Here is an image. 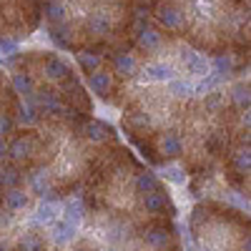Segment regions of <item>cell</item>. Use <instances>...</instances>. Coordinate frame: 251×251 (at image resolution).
Instances as JSON below:
<instances>
[{
	"label": "cell",
	"mask_w": 251,
	"mask_h": 251,
	"mask_svg": "<svg viewBox=\"0 0 251 251\" xmlns=\"http://www.w3.org/2000/svg\"><path fill=\"white\" fill-rule=\"evenodd\" d=\"M30 188L38 196H48L50 194V178L46 171H33L30 174Z\"/></svg>",
	"instance_id": "44dd1931"
},
{
	"label": "cell",
	"mask_w": 251,
	"mask_h": 251,
	"mask_svg": "<svg viewBox=\"0 0 251 251\" xmlns=\"http://www.w3.org/2000/svg\"><path fill=\"white\" fill-rule=\"evenodd\" d=\"M143 83H166L176 78V68L171 63H149V66L141 68V75H138Z\"/></svg>",
	"instance_id": "6da1fadb"
},
{
	"label": "cell",
	"mask_w": 251,
	"mask_h": 251,
	"mask_svg": "<svg viewBox=\"0 0 251 251\" xmlns=\"http://www.w3.org/2000/svg\"><path fill=\"white\" fill-rule=\"evenodd\" d=\"M161 43H163V35L153 28H143L138 33V46L143 50H156V48H161Z\"/></svg>",
	"instance_id": "e0dca14e"
},
{
	"label": "cell",
	"mask_w": 251,
	"mask_h": 251,
	"mask_svg": "<svg viewBox=\"0 0 251 251\" xmlns=\"http://www.w3.org/2000/svg\"><path fill=\"white\" fill-rule=\"evenodd\" d=\"M13 88L20 93V96H33V91H35V83H33V78L28 75V73H13Z\"/></svg>",
	"instance_id": "7402d4cb"
},
{
	"label": "cell",
	"mask_w": 251,
	"mask_h": 251,
	"mask_svg": "<svg viewBox=\"0 0 251 251\" xmlns=\"http://www.w3.org/2000/svg\"><path fill=\"white\" fill-rule=\"evenodd\" d=\"M231 96H234V103L239 108H249V86H246V83H236Z\"/></svg>",
	"instance_id": "f546056e"
},
{
	"label": "cell",
	"mask_w": 251,
	"mask_h": 251,
	"mask_svg": "<svg viewBox=\"0 0 251 251\" xmlns=\"http://www.w3.org/2000/svg\"><path fill=\"white\" fill-rule=\"evenodd\" d=\"M8 156V143H5V138L3 136H0V161H3Z\"/></svg>",
	"instance_id": "8d00e7d4"
},
{
	"label": "cell",
	"mask_w": 251,
	"mask_h": 251,
	"mask_svg": "<svg viewBox=\"0 0 251 251\" xmlns=\"http://www.w3.org/2000/svg\"><path fill=\"white\" fill-rule=\"evenodd\" d=\"M20 251H46V241L38 234H23V239H20Z\"/></svg>",
	"instance_id": "83f0119b"
},
{
	"label": "cell",
	"mask_w": 251,
	"mask_h": 251,
	"mask_svg": "<svg viewBox=\"0 0 251 251\" xmlns=\"http://www.w3.org/2000/svg\"><path fill=\"white\" fill-rule=\"evenodd\" d=\"M126 123L131 126V128H151V116L149 113H131L128 118H126Z\"/></svg>",
	"instance_id": "4dcf8cb0"
},
{
	"label": "cell",
	"mask_w": 251,
	"mask_h": 251,
	"mask_svg": "<svg viewBox=\"0 0 251 251\" xmlns=\"http://www.w3.org/2000/svg\"><path fill=\"white\" fill-rule=\"evenodd\" d=\"M221 103H224L221 93H216V91L206 93V108H208V111H216V108H221Z\"/></svg>",
	"instance_id": "d6a6232c"
},
{
	"label": "cell",
	"mask_w": 251,
	"mask_h": 251,
	"mask_svg": "<svg viewBox=\"0 0 251 251\" xmlns=\"http://www.w3.org/2000/svg\"><path fill=\"white\" fill-rule=\"evenodd\" d=\"M181 60L186 63V71L191 75H201L203 78L208 71H211V60H206V55H201V53H194L191 48L181 50Z\"/></svg>",
	"instance_id": "277c9868"
},
{
	"label": "cell",
	"mask_w": 251,
	"mask_h": 251,
	"mask_svg": "<svg viewBox=\"0 0 251 251\" xmlns=\"http://www.w3.org/2000/svg\"><path fill=\"white\" fill-rule=\"evenodd\" d=\"M108 251H116V249H108Z\"/></svg>",
	"instance_id": "f35d334b"
},
{
	"label": "cell",
	"mask_w": 251,
	"mask_h": 251,
	"mask_svg": "<svg viewBox=\"0 0 251 251\" xmlns=\"http://www.w3.org/2000/svg\"><path fill=\"white\" fill-rule=\"evenodd\" d=\"M83 136L93 143H106L113 136V131H111V126L103 123V121H86L83 123Z\"/></svg>",
	"instance_id": "ba28073f"
},
{
	"label": "cell",
	"mask_w": 251,
	"mask_h": 251,
	"mask_svg": "<svg viewBox=\"0 0 251 251\" xmlns=\"http://www.w3.org/2000/svg\"><path fill=\"white\" fill-rule=\"evenodd\" d=\"M75 58H78V66L86 71V73H93V71L100 68V55H96V53H91V50H83V53H78Z\"/></svg>",
	"instance_id": "484cf974"
},
{
	"label": "cell",
	"mask_w": 251,
	"mask_h": 251,
	"mask_svg": "<svg viewBox=\"0 0 251 251\" xmlns=\"http://www.w3.org/2000/svg\"><path fill=\"white\" fill-rule=\"evenodd\" d=\"M113 63H116V71H118L121 75H133V73L138 71L136 58H133L131 53H118V55H113Z\"/></svg>",
	"instance_id": "d6986e66"
},
{
	"label": "cell",
	"mask_w": 251,
	"mask_h": 251,
	"mask_svg": "<svg viewBox=\"0 0 251 251\" xmlns=\"http://www.w3.org/2000/svg\"><path fill=\"white\" fill-rule=\"evenodd\" d=\"M58 216H60V206L53 199H40V203L35 206V214H33V224L50 226L53 221H58Z\"/></svg>",
	"instance_id": "3957f363"
},
{
	"label": "cell",
	"mask_w": 251,
	"mask_h": 251,
	"mask_svg": "<svg viewBox=\"0 0 251 251\" xmlns=\"http://www.w3.org/2000/svg\"><path fill=\"white\" fill-rule=\"evenodd\" d=\"M13 131V118L8 113H0V136H5Z\"/></svg>",
	"instance_id": "d590c367"
},
{
	"label": "cell",
	"mask_w": 251,
	"mask_h": 251,
	"mask_svg": "<svg viewBox=\"0 0 251 251\" xmlns=\"http://www.w3.org/2000/svg\"><path fill=\"white\" fill-rule=\"evenodd\" d=\"M153 188H158V178L151 171H141L136 176V191L138 194H149V191H153Z\"/></svg>",
	"instance_id": "cb8c5ba5"
},
{
	"label": "cell",
	"mask_w": 251,
	"mask_h": 251,
	"mask_svg": "<svg viewBox=\"0 0 251 251\" xmlns=\"http://www.w3.org/2000/svg\"><path fill=\"white\" fill-rule=\"evenodd\" d=\"M236 166L244 171V174H249V169H251V158H249V149L246 151H241V153H236Z\"/></svg>",
	"instance_id": "e575fe53"
},
{
	"label": "cell",
	"mask_w": 251,
	"mask_h": 251,
	"mask_svg": "<svg viewBox=\"0 0 251 251\" xmlns=\"http://www.w3.org/2000/svg\"><path fill=\"white\" fill-rule=\"evenodd\" d=\"M88 33L93 38H106L111 33V15L108 13H100V10L93 13L88 18Z\"/></svg>",
	"instance_id": "4fadbf2b"
},
{
	"label": "cell",
	"mask_w": 251,
	"mask_h": 251,
	"mask_svg": "<svg viewBox=\"0 0 251 251\" xmlns=\"http://www.w3.org/2000/svg\"><path fill=\"white\" fill-rule=\"evenodd\" d=\"M71 75H73V73H71V68H68L66 60H60V58H48V60L43 63V78H46V80L58 83V80H68Z\"/></svg>",
	"instance_id": "8992f818"
},
{
	"label": "cell",
	"mask_w": 251,
	"mask_h": 251,
	"mask_svg": "<svg viewBox=\"0 0 251 251\" xmlns=\"http://www.w3.org/2000/svg\"><path fill=\"white\" fill-rule=\"evenodd\" d=\"M0 251H8V249H5V244H3V241H0Z\"/></svg>",
	"instance_id": "74e56055"
},
{
	"label": "cell",
	"mask_w": 251,
	"mask_h": 251,
	"mask_svg": "<svg viewBox=\"0 0 251 251\" xmlns=\"http://www.w3.org/2000/svg\"><path fill=\"white\" fill-rule=\"evenodd\" d=\"M183 153V143L176 133H161L158 136V156L163 158H178Z\"/></svg>",
	"instance_id": "52a82bcc"
},
{
	"label": "cell",
	"mask_w": 251,
	"mask_h": 251,
	"mask_svg": "<svg viewBox=\"0 0 251 251\" xmlns=\"http://www.w3.org/2000/svg\"><path fill=\"white\" fill-rule=\"evenodd\" d=\"M141 196H143L141 203L149 214H161V211H166V206H169V194L161 191V188H153V191L141 194Z\"/></svg>",
	"instance_id": "9c48e42d"
},
{
	"label": "cell",
	"mask_w": 251,
	"mask_h": 251,
	"mask_svg": "<svg viewBox=\"0 0 251 251\" xmlns=\"http://www.w3.org/2000/svg\"><path fill=\"white\" fill-rule=\"evenodd\" d=\"M156 20H158L166 30H181L183 23H186V15H183V10H178L176 5L163 3V5H158V10H156Z\"/></svg>",
	"instance_id": "7a4b0ae2"
},
{
	"label": "cell",
	"mask_w": 251,
	"mask_h": 251,
	"mask_svg": "<svg viewBox=\"0 0 251 251\" xmlns=\"http://www.w3.org/2000/svg\"><path fill=\"white\" fill-rule=\"evenodd\" d=\"M60 214H63V219L66 221H71V224H80V219L86 216V206H83V201L78 199V196H73V199H66L60 203Z\"/></svg>",
	"instance_id": "8fae6325"
},
{
	"label": "cell",
	"mask_w": 251,
	"mask_h": 251,
	"mask_svg": "<svg viewBox=\"0 0 251 251\" xmlns=\"http://www.w3.org/2000/svg\"><path fill=\"white\" fill-rule=\"evenodd\" d=\"M106 239L111 244H118V241H126L128 239V228H126L123 221H111L108 228H106Z\"/></svg>",
	"instance_id": "d4e9b609"
},
{
	"label": "cell",
	"mask_w": 251,
	"mask_h": 251,
	"mask_svg": "<svg viewBox=\"0 0 251 251\" xmlns=\"http://www.w3.org/2000/svg\"><path fill=\"white\" fill-rule=\"evenodd\" d=\"M169 93H171L174 98H191V96H194V83L186 80V78H171Z\"/></svg>",
	"instance_id": "ffe728a7"
},
{
	"label": "cell",
	"mask_w": 251,
	"mask_h": 251,
	"mask_svg": "<svg viewBox=\"0 0 251 251\" xmlns=\"http://www.w3.org/2000/svg\"><path fill=\"white\" fill-rule=\"evenodd\" d=\"M143 241L151 249H166L171 244V234L166 231V228H149V231L143 234Z\"/></svg>",
	"instance_id": "2e32d148"
},
{
	"label": "cell",
	"mask_w": 251,
	"mask_h": 251,
	"mask_svg": "<svg viewBox=\"0 0 251 251\" xmlns=\"http://www.w3.org/2000/svg\"><path fill=\"white\" fill-rule=\"evenodd\" d=\"M75 231H78V226L71 224V221H66V219H58V221L50 224V239H53V244H58V246L71 244V241L75 239Z\"/></svg>",
	"instance_id": "5b68a950"
},
{
	"label": "cell",
	"mask_w": 251,
	"mask_h": 251,
	"mask_svg": "<svg viewBox=\"0 0 251 251\" xmlns=\"http://www.w3.org/2000/svg\"><path fill=\"white\" fill-rule=\"evenodd\" d=\"M211 66H214V71L221 73V75H231V71H234V58H231V55H216Z\"/></svg>",
	"instance_id": "f1b7e54d"
},
{
	"label": "cell",
	"mask_w": 251,
	"mask_h": 251,
	"mask_svg": "<svg viewBox=\"0 0 251 251\" xmlns=\"http://www.w3.org/2000/svg\"><path fill=\"white\" fill-rule=\"evenodd\" d=\"M43 13H46V18L50 20V23H63L66 15H68V5H66V0H46Z\"/></svg>",
	"instance_id": "9a60e30c"
},
{
	"label": "cell",
	"mask_w": 251,
	"mask_h": 251,
	"mask_svg": "<svg viewBox=\"0 0 251 251\" xmlns=\"http://www.w3.org/2000/svg\"><path fill=\"white\" fill-rule=\"evenodd\" d=\"M0 183H3L5 188H15L20 183V174L15 169H5L3 174H0Z\"/></svg>",
	"instance_id": "1f68e13d"
},
{
	"label": "cell",
	"mask_w": 251,
	"mask_h": 251,
	"mask_svg": "<svg viewBox=\"0 0 251 251\" xmlns=\"http://www.w3.org/2000/svg\"><path fill=\"white\" fill-rule=\"evenodd\" d=\"M161 176L166 178V181H169V183H176V186H183L186 183V171L181 169V166L178 163H169V166H163V169H161Z\"/></svg>",
	"instance_id": "603a6c76"
},
{
	"label": "cell",
	"mask_w": 251,
	"mask_h": 251,
	"mask_svg": "<svg viewBox=\"0 0 251 251\" xmlns=\"http://www.w3.org/2000/svg\"><path fill=\"white\" fill-rule=\"evenodd\" d=\"M0 53L3 55H15L18 53V43L10 38H0Z\"/></svg>",
	"instance_id": "836d02e7"
},
{
	"label": "cell",
	"mask_w": 251,
	"mask_h": 251,
	"mask_svg": "<svg viewBox=\"0 0 251 251\" xmlns=\"http://www.w3.org/2000/svg\"><path fill=\"white\" fill-rule=\"evenodd\" d=\"M226 80V75H221V73H216V71H208L203 78H201V83L199 86H194V93H211V91H216L221 83Z\"/></svg>",
	"instance_id": "ac0fdd59"
},
{
	"label": "cell",
	"mask_w": 251,
	"mask_h": 251,
	"mask_svg": "<svg viewBox=\"0 0 251 251\" xmlns=\"http://www.w3.org/2000/svg\"><path fill=\"white\" fill-rule=\"evenodd\" d=\"M8 156L15 158V161H25V158H30V156H33V138H28V136L15 138V141L8 146Z\"/></svg>",
	"instance_id": "5bb4252c"
},
{
	"label": "cell",
	"mask_w": 251,
	"mask_h": 251,
	"mask_svg": "<svg viewBox=\"0 0 251 251\" xmlns=\"http://www.w3.org/2000/svg\"><path fill=\"white\" fill-rule=\"evenodd\" d=\"M88 83H91V88L100 96V98H106L108 93H111V88H113V75L108 73V71H93V73H88Z\"/></svg>",
	"instance_id": "7c38bea8"
},
{
	"label": "cell",
	"mask_w": 251,
	"mask_h": 251,
	"mask_svg": "<svg viewBox=\"0 0 251 251\" xmlns=\"http://www.w3.org/2000/svg\"><path fill=\"white\" fill-rule=\"evenodd\" d=\"M18 121L23 123V126H35L38 123V111H35L30 98H28V103H23V106L18 108Z\"/></svg>",
	"instance_id": "4316f807"
},
{
	"label": "cell",
	"mask_w": 251,
	"mask_h": 251,
	"mask_svg": "<svg viewBox=\"0 0 251 251\" xmlns=\"http://www.w3.org/2000/svg\"><path fill=\"white\" fill-rule=\"evenodd\" d=\"M3 201H5V208L8 211H25V208L30 206V196L23 191V188H5V196H3Z\"/></svg>",
	"instance_id": "30bf717a"
}]
</instances>
